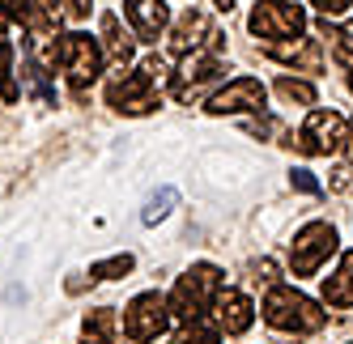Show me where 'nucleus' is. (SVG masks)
<instances>
[{
  "label": "nucleus",
  "mask_w": 353,
  "mask_h": 344,
  "mask_svg": "<svg viewBox=\"0 0 353 344\" xmlns=\"http://www.w3.org/2000/svg\"><path fill=\"white\" fill-rule=\"evenodd\" d=\"M170 77H174V72H170V60H166V56H149L137 72L111 81L107 103H111L115 111H123V115H149V111L158 107V89H162Z\"/></svg>",
  "instance_id": "nucleus-1"
},
{
  "label": "nucleus",
  "mask_w": 353,
  "mask_h": 344,
  "mask_svg": "<svg viewBox=\"0 0 353 344\" xmlns=\"http://www.w3.org/2000/svg\"><path fill=\"white\" fill-rule=\"evenodd\" d=\"M264 323L272 332H285V336H311L327 323V314L307 298V293H298L294 285H272L268 298H264Z\"/></svg>",
  "instance_id": "nucleus-2"
},
{
  "label": "nucleus",
  "mask_w": 353,
  "mask_h": 344,
  "mask_svg": "<svg viewBox=\"0 0 353 344\" xmlns=\"http://www.w3.org/2000/svg\"><path fill=\"white\" fill-rule=\"evenodd\" d=\"M217 293H221V268L217 264H192L170 289V314L179 323L205 319V310L217 302Z\"/></svg>",
  "instance_id": "nucleus-3"
},
{
  "label": "nucleus",
  "mask_w": 353,
  "mask_h": 344,
  "mask_svg": "<svg viewBox=\"0 0 353 344\" xmlns=\"http://www.w3.org/2000/svg\"><path fill=\"white\" fill-rule=\"evenodd\" d=\"M336 247H341L336 226H327V221H311V226H302L294 234V247H290V272L294 277H315L319 268L336 255Z\"/></svg>",
  "instance_id": "nucleus-4"
},
{
  "label": "nucleus",
  "mask_w": 353,
  "mask_h": 344,
  "mask_svg": "<svg viewBox=\"0 0 353 344\" xmlns=\"http://www.w3.org/2000/svg\"><path fill=\"white\" fill-rule=\"evenodd\" d=\"M107 56H103V43H98L94 34H64L60 39V68L68 72V85L72 94H85L94 81H98V72H103Z\"/></svg>",
  "instance_id": "nucleus-5"
},
{
  "label": "nucleus",
  "mask_w": 353,
  "mask_h": 344,
  "mask_svg": "<svg viewBox=\"0 0 353 344\" xmlns=\"http://www.w3.org/2000/svg\"><path fill=\"white\" fill-rule=\"evenodd\" d=\"M349 124L336 115V111H311L307 124H302V132H290L281 144H290V149H302V153H341L345 140H349Z\"/></svg>",
  "instance_id": "nucleus-6"
},
{
  "label": "nucleus",
  "mask_w": 353,
  "mask_h": 344,
  "mask_svg": "<svg viewBox=\"0 0 353 344\" xmlns=\"http://www.w3.org/2000/svg\"><path fill=\"white\" fill-rule=\"evenodd\" d=\"M302 26H307V13H302V5H294V0H256V9H251L247 17V30L256 39H298Z\"/></svg>",
  "instance_id": "nucleus-7"
},
{
  "label": "nucleus",
  "mask_w": 353,
  "mask_h": 344,
  "mask_svg": "<svg viewBox=\"0 0 353 344\" xmlns=\"http://www.w3.org/2000/svg\"><path fill=\"white\" fill-rule=\"evenodd\" d=\"M170 319H174L170 298H162V293H137V298L123 306V336L132 344H149L170 327Z\"/></svg>",
  "instance_id": "nucleus-8"
},
{
  "label": "nucleus",
  "mask_w": 353,
  "mask_h": 344,
  "mask_svg": "<svg viewBox=\"0 0 353 344\" xmlns=\"http://www.w3.org/2000/svg\"><path fill=\"white\" fill-rule=\"evenodd\" d=\"M217 77H221V43L200 47V52L183 56V68H179V77H174V98L188 103V98H196L200 89H205L209 81H217Z\"/></svg>",
  "instance_id": "nucleus-9"
},
{
  "label": "nucleus",
  "mask_w": 353,
  "mask_h": 344,
  "mask_svg": "<svg viewBox=\"0 0 353 344\" xmlns=\"http://www.w3.org/2000/svg\"><path fill=\"white\" fill-rule=\"evenodd\" d=\"M264 98H268V89H264V81H256V77H234L230 85H221L213 98H209V111L213 115H239V111H260L264 107Z\"/></svg>",
  "instance_id": "nucleus-10"
},
{
  "label": "nucleus",
  "mask_w": 353,
  "mask_h": 344,
  "mask_svg": "<svg viewBox=\"0 0 353 344\" xmlns=\"http://www.w3.org/2000/svg\"><path fill=\"white\" fill-rule=\"evenodd\" d=\"M174 43V52L179 56H192V52H200V47H213V43H221V34L209 26V17L200 13V9H188L179 21H174V34H170Z\"/></svg>",
  "instance_id": "nucleus-11"
},
{
  "label": "nucleus",
  "mask_w": 353,
  "mask_h": 344,
  "mask_svg": "<svg viewBox=\"0 0 353 344\" xmlns=\"http://www.w3.org/2000/svg\"><path fill=\"white\" fill-rule=\"evenodd\" d=\"M264 52L281 64H294L302 72H323V47L319 39H276V43H264Z\"/></svg>",
  "instance_id": "nucleus-12"
},
{
  "label": "nucleus",
  "mask_w": 353,
  "mask_h": 344,
  "mask_svg": "<svg viewBox=\"0 0 353 344\" xmlns=\"http://www.w3.org/2000/svg\"><path fill=\"white\" fill-rule=\"evenodd\" d=\"M213 310H217V327L225 336H243L251 323H256V306H251V298L239 293V289H221Z\"/></svg>",
  "instance_id": "nucleus-13"
},
{
  "label": "nucleus",
  "mask_w": 353,
  "mask_h": 344,
  "mask_svg": "<svg viewBox=\"0 0 353 344\" xmlns=\"http://www.w3.org/2000/svg\"><path fill=\"white\" fill-rule=\"evenodd\" d=\"M123 13H128L132 30L145 39V43H158L170 26V9L162 0H123Z\"/></svg>",
  "instance_id": "nucleus-14"
},
{
  "label": "nucleus",
  "mask_w": 353,
  "mask_h": 344,
  "mask_svg": "<svg viewBox=\"0 0 353 344\" xmlns=\"http://www.w3.org/2000/svg\"><path fill=\"white\" fill-rule=\"evenodd\" d=\"M323 306H332V310H349L353 306V251H345L341 268L323 281Z\"/></svg>",
  "instance_id": "nucleus-15"
},
{
  "label": "nucleus",
  "mask_w": 353,
  "mask_h": 344,
  "mask_svg": "<svg viewBox=\"0 0 353 344\" xmlns=\"http://www.w3.org/2000/svg\"><path fill=\"white\" fill-rule=\"evenodd\" d=\"M103 56L115 68H128L132 64V39L119 30V17L115 13H103Z\"/></svg>",
  "instance_id": "nucleus-16"
},
{
  "label": "nucleus",
  "mask_w": 353,
  "mask_h": 344,
  "mask_svg": "<svg viewBox=\"0 0 353 344\" xmlns=\"http://www.w3.org/2000/svg\"><path fill=\"white\" fill-rule=\"evenodd\" d=\"M115 327H119V319L111 306H98L85 314V323H81V344H111L115 340Z\"/></svg>",
  "instance_id": "nucleus-17"
},
{
  "label": "nucleus",
  "mask_w": 353,
  "mask_h": 344,
  "mask_svg": "<svg viewBox=\"0 0 353 344\" xmlns=\"http://www.w3.org/2000/svg\"><path fill=\"white\" fill-rule=\"evenodd\" d=\"M21 89L13 85V43H9V34H5V17H0V98H17Z\"/></svg>",
  "instance_id": "nucleus-18"
},
{
  "label": "nucleus",
  "mask_w": 353,
  "mask_h": 344,
  "mask_svg": "<svg viewBox=\"0 0 353 344\" xmlns=\"http://www.w3.org/2000/svg\"><path fill=\"white\" fill-rule=\"evenodd\" d=\"M174 200H179V191H174V187H158V191L145 200V208H141V221H145V226H158V221H162V217L174 208Z\"/></svg>",
  "instance_id": "nucleus-19"
},
{
  "label": "nucleus",
  "mask_w": 353,
  "mask_h": 344,
  "mask_svg": "<svg viewBox=\"0 0 353 344\" xmlns=\"http://www.w3.org/2000/svg\"><path fill=\"white\" fill-rule=\"evenodd\" d=\"M221 327L217 323H205V319H192V323H179L174 327V344H213Z\"/></svg>",
  "instance_id": "nucleus-20"
},
{
  "label": "nucleus",
  "mask_w": 353,
  "mask_h": 344,
  "mask_svg": "<svg viewBox=\"0 0 353 344\" xmlns=\"http://www.w3.org/2000/svg\"><path fill=\"white\" fill-rule=\"evenodd\" d=\"M132 255L123 251V255H111V259H103V264H94L90 268V281H115V277H128L132 272Z\"/></svg>",
  "instance_id": "nucleus-21"
},
{
  "label": "nucleus",
  "mask_w": 353,
  "mask_h": 344,
  "mask_svg": "<svg viewBox=\"0 0 353 344\" xmlns=\"http://www.w3.org/2000/svg\"><path fill=\"white\" fill-rule=\"evenodd\" d=\"M276 94H281V98H290V103L315 107V85H311V81H294V77H281V81H276Z\"/></svg>",
  "instance_id": "nucleus-22"
},
{
  "label": "nucleus",
  "mask_w": 353,
  "mask_h": 344,
  "mask_svg": "<svg viewBox=\"0 0 353 344\" xmlns=\"http://www.w3.org/2000/svg\"><path fill=\"white\" fill-rule=\"evenodd\" d=\"M327 187L341 191V195H353V166H349V162H336V166H332V179H327Z\"/></svg>",
  "instance_id": "nucleus-23"
},
{
  "label": "nucleus",
  "mask_w": 353,
  "mask_h": 344,
  "mask_svg": "<svg viewBox=\"0 0 353 344\" xmlns=\"http://www.w3.org/2000/svg\"><path fill=\"white\" fill-rule=\"evenodd\" d=\"M290 183H294L302 195H319V191H323V187H319V179L311 175V170H302V166H294V170H290Z\"/></svg>",
  "instance_id": "nucleus-24"
},
{
  "label": "nucleus",
  "mask_w": 353,
  "mask_h": 344,
  "mask_svg": "<svg viewBox=\"0 0 353 344\" xmlns=\"http://www.w3.org/2000/svg\"><path fill=\"white\" fill-rule=\"evenodd\" d=\"M30 0H0V17L5 21H30Z\"/></svg>",
  "instance_id": "nucleus-25"
},
{
  "label": "nucleus",
  "mask_w": 353,
  "mask_h": 344,
  "mask_svg": "<svg viewBox=\"0 0 353 344\" xmlns=\"http://www.w3.org/2000/svg\"><path fill=\"white\" fill-rule=\"evenodd\" d=\"M311 5H315L323 17H341V13H349V9H353V0H311Z\"/></svg>",
  "instance_id": "nucleus-26"
},
{
  "label": "nucleus",
  "mask_w": 353,
  "mask_h": 344,
  "mask_svg": "<svg viewBox=\"0 0 353 344\" xmlns=\"http://www.w3.org/2000/svg\"><path fill=\"white\" fill-rule=\"evenodd\" d=\"M272 128H276L272 119H247V132H251V136H268Z\"/></svg>",
  "instance_id": "nucleus-27"
},
{
  "label": "nucleus",
  "mask_w": 353,
  "mask_h": 344,
  "mask_svg": "<svg viewBox=\"0 0 353 344\" xmlns=\"http://www.w3.org/2000/svg\"><path fill=\"white\" fill-rule=\"evenodd\" d=\"M90 9H94V0H68V13L72 17H90Z\"/></svg>",
  "instance_id": "nucleus-28"
},
{
  "label": "nucleus",
  "mask_w": 353,
  "mask_h": 344,
  "mask_svg": "<svg viewBox=\"0 0 353 344\" xmlns=\"http://www.w3.org/2000/svg\"><path fill=\"white\" fill-rule=\"evenodd\" d=\"M213 5H217L221 13H230V9H234V0H213Z\"/></svg>",
  "instance_id": "nucleus-29"
},
{
  "label": "nucleus",
  "mask_w": 353,
  "mask_h": 344,
  "mask_svg": "<svg viewBox=\"0 0 353 344\" xmlns=\"http://www.w3.org/2000/svg\"><path fill=\"white\" fill-rule=\"evenodd\" d=\"M345 34H349V39H353V21H349V26H345Z\"/></svg>",
  "instance_id": "nucleus-30"
},
{
  "label": "nucleus",
  "mask_w": 353,
  "mask_h": 344,
  "mask_svg": "<svg viewBox=\"0 0 353 344\" xmlns=\"http://www.w3.org/2000/svg\"><path fill=\"white\" fill-rule=\"evenodd\" d=\"M349 89H353V72H349Z\"/></svg>",
  "instance_id": "nucleus-31"
}]
</instances>
